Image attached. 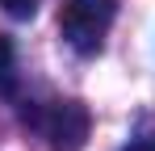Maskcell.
<instances>
[{"label": "cell", "mask_w": 155, "mask_h": 151, "mask_svg": "<svg viewBox=\"0 0 155 151\" xmlns=\"http://www.w3.org/2000/svg\"><path fill=\"white\" fill-rule=\"evenodd\" d=\"M117 17V0H63L59 34L80 55H97L105 46V34Z\"/></svg>", "instance_id": "obj_1"}, {"label": "cell", "mask_w": 155, "mask_h": 151, "mask_svg": "<svg viewBox=\"0 0 155 151\" xmlns=\"http://www.w3.org/2000/svg\"><path fill=\"white\" fill-rule=\"evenodd\" d=\"M29 122L51 151H80L88 139V109L80 101H46L29 113Z\"/></svg>", "instance_id": "obj_2"}, {"label": "cell", "mask_w": 155, "mask_h": 151, "mask_svg": "<svg viewBox=\"0 0 155 151\" xmlns=\"http://www.w3.org/2000/svg\"><path fill=\"white\" fill-rule=\"evenodd\" d=\"M0 88H13V46L0 38Z\"/></svg>", "instance_id": "obj_3"}, {"label": "cell", "mask_w": 155, "mask_h": 151, "mask_svg": "<svg viewBox=\"0 0 155 151\" xmlns=\"http://www.w3.org/2000/svg\"><path fill=\"white\" fill-rule=\"evenodd\" d=\"M0 8H4V13H13V17H34L38 0H0Z\"/></svg>", "instance_id": "obj_4"}, {"label": "cell", "mask_w": 155, "mask_h": 151, "mask_svg": "<svg viewBox=\"0 0 155 151\" xmlns=\"http://www.w3.org/2000/svg\"><path fill=\"white\" fill-rule=\"evenodd\" d=\"M126 151H155V134H147V139H138V143H130Z\"/></svg>", "instance_id": "obj_5"}]
</instances>
